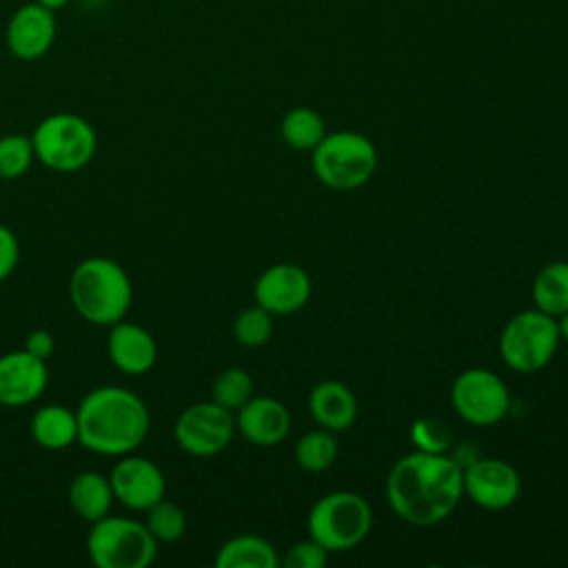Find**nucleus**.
Returning <instances> with one entry per match:
<instances>
[{
    "instance_id": "obj_1",
    "label": "nucleus",
    "mask_w": 568,
    "mask_h": 568,
    "mask_svg": "<svg viewBox=\"0 0 568 568\" xmlns=\"http://www.w3.org/2000/svg\"><path fill=\"white\" fill-rule=\"evenodd\" d=\"M462 473L448 453L413 450L399 457L388 470V504L408 524H439L453 515L464 497Z\"/></svg>"
},
{
    "instance_id": "obj_2",
    "label": "nucleus",
    "mask_w": 568,
    "mask_h": 568,
    "mask_svg": "<svg viewBox=\"0 0 568 568\" xmlns=\"http://www.w3.org/2000/svg\"><path fill=\"white\" fill-rule=\"evenodd\" d=\"M78 442L98 453L122 457L133 453L149 435V408L133 390L100 386L87 393L75 410Z\"/></svg>"
},
{
    "instance_id": "obj_3",
    "label": "nucleus",
    "mask_w": 568,
    "mask_h": 568,
    "mask_svg": "<svg viewBox=\"0 0 568 568\" xmlns=\"http://www.w3.org/2000/svg\"><path fill=\"white\" fill-rule=\"evenodd\" d=\"M75 313L95 326H113L129 313L133 288L126 271L109 257L82 260L69 280Z\"/></svg>"
},
{
    "instance_id": "obj_4",
    "label": "nucleus",
    "mask_w": 568,
    "mask_h": 568,
    "mask_svg": "<svg viewBox=\"0 0 568 568\" xmlns=\"http://www.w3.org/2000/svg\"><path fill=\"white\" fill-rule=\"evenodd\" d=\"M315 178L333 191H353L364 186L377 169L375 144L357 131L326 133L311 151Z\"/></svg>"
},
{
    "instance_id": "obj_5",
    "label": "nucleus",
    "mask_w": 568,
    "mask_h": 568,
    "mask_svg": "<svg viewBox=\"0 0 568 568\" xmlns=\"http://www.w3.org/2000/svg\"><path fill=\"white\" fill-rule=\"evenodd\" d=\"M31 144L40 164L58 173H73L93 160L98 135L82 115L53 113L38 122L31 133Z\"/></svg>"
},
{
    "instance_id": "obj_6",
    "label": "nucleus",
    "mask_w": 568,
    "mask_h": 568,
    "mask_svg": "<svg viewBox=\"0 0 568 568\" xmlns=\"http://www.w3.org/2000/svg\"><path fill=\"white\" fill-rule=\"evenodd\" d=\"M308 535L328 552H342L357 546L373 526L371 504L353 490H333L322 495L306 519Z\"/></svg>"
},
{
    "instance_id": "obj_7",
    "label": "nucleus",
    "mask_w": 568,
    "mask_h": 568,
    "mask_svg": "<svg viewBox=\"0 0 568 568\" xmlns=\"http://www.w3.org/2000/svg\"><path fill=\"white\" fill-rule=\"evenodd\" d=\"M87 552L98 568H146L158 555V541L142 521L106 515L93 521Z\"/></svg>"
},
{
    "instance_id": "obj_8",
    "label": "nucleus",
    "mask_w": 568,
    "mask_h": 568,
    "mask_svg": "<svg viewBox=\"0 0 568 568\" xmlns=\"http://www.w3.org/2000/svg\"><path fill=\"white\" fill-rule=\"evenodd\" d=\"M559 339L557 317L539 308H526L501 328L499 355L515 373H535L552 359Z\"/></svg>"
},
{
    "instance_id": "obj_9",
    "label": "nucleus",
    "mask_w": 568,
    "mask_h": 568,
    "mask_svg": "<svg viewBox=\"0 0 568 568\" xmlns=\"http://www.w3.org/2000/svg\"><path fill=\"white\" fill-rule=\"evenodd\" d=\"M450 402L457 415L473 426H493L510 408L506 382L488 368H466L450 386Z\"/></svg>"
},
{
    "instance_id": "obj_10",
    "label": "nucleus",
    "mask_w": 568,
    "mask_h": 568,
    "mask_svg": "<svg viewBox=\"0 0 568 568\" xmlns=\"http://www.w3.org/2000/svg\"><path fill=\"white\" fill-rule=\"evenodd\" d=\"M178 446L193 457H211L222 453L235 435L233 410L211 402L186 406L173 426Z\"/></svg>"
},
{
    "instance_id": "obj_11",
    "label": "nucleus",
    "mask_w": 568,
    "mask_h": 568,
    "mask_svg": "<svg viewBox=\"0 0 568 568\" xmlns=\"http://www.w3.org/2000/svg\"><path fill=\"white\" fill-rule=\"evenodd\" d=\"M464 495L486 510L513 506L521 493V479L513 464L497 457H479L462 473Z\"/></svg>"
},
{
    "instance_id": "obj_12",
    "label": "nucleus",
    "mask_w": 568,
    "mask_h": 568,
    "mask_svg": "<svg viewBox=\"0 0 568 568\" xmlns=\"http://www.w3.org/2000/svg\"><path fill=\"white\" fill-rule=\"evenodd\" d=\"M55 33H58L55 11L31 0L11 13L7 22L4 40L13 58L33 62L53 47Z\"/></svg>"
},
{
    "instance_id": "obj_13",
    "label": "nucleus",
    "mask_w": 568,
    "mask_h": 568,
    "mask_svg": "<svg viewBox=\"0 0 568 568\" xmlns=\"http://www.w3.org/2000/svg\"><path fill=\"white\" fill-rule=\"evenodd\" d=\"M308 273L291 262H280L260 273L253 286L255 304L266 308L271 315H288L306 306L311 300Z\"/></svg>"
},
{
    "instance_id": "obj_14",
    "label": "nucleus",
    "mask_w": 568,
    "mask_h": 568,
    "mask_svg": "<svg viewBox=\"0 0 568 568\" xmlns=\"http://www.w3.org/2000/svg\"><path fill=\"white\" fill-rule=\"evenodd\" d=\"M113 497L131 508V510H146L166 493V479L162 470L146 457L122 455V459L113 466L109 475Z\"/></svg>"
},
{
    "instance_id": "obj_15",
    "label": "nucleus",
    "mask_w": 568,
    "mask_h": 568,
    "mask_svg": "<svg viewBox=\"0 0 568 568\" xmlns=\"http://www.w3.org/2000/svg\"><path fill=\"white\" fill-rule=\"evenodd\" d=\"M49 382L47 362L29 351L0 355V406L18 408L36 402Z\"/></svg>"
},
{
    "instance_id": "obj_16",
    "label": "nucleus",
    "mask_w": 568,
    "mask_h": 568,
    "mask_svg": "<svg viewBox=\"0 0 568 568\" xmlns=\"http://www.w3.org/2000/svg\"><path fill=\"white\" fill-rule=\"evenodd\" d=\"M291 428L288 408L275 397H251L244 406L235 410V430L255 446L280 444Z\"/></svg>"
},
{
    "instance_id": "obj_17",
    "label": "nucleus",
    "mask_w": 568,
    "mask_h": 568,
    "mask_svg": "<svg viewBox=\"0 0 568 568\" xmlns=\"http://www.w3.org/2000/svg\"><path fill=\"white\" fill-rule=\"evenodd\" d=\"M106 353L122 373L142 375L155 366L158 344L146 328L120 320L109 331Z\"/></svg>"
},
{
    "instance_id": "obj_18",
    "label": "nucleus",
    "mask_w": 568,
    "mask_h": 568,
    "mask_svg": "<svg viewBox=\"0 0 568 568\" xmlns=\"http://www.w3.org/2000/svg\"><path fill=\"white\" fill-rule=\"evenodd\" d=\"M311 417L326 430L339 433L353 426L357 417V399L353 390L337 379H324L308 395Z\"/></svg>"
},
{
    "instance_id": "obj_19",
    "label": "nucleus",
    "mask_w": 568,
    "mask_h": 568,
    "mask_svg": "<svg viewBox=\"0 0 568 568\" xmlns=\"http://www.w3.org/2000/svg\"><path fill=\"white\" fill-rule=\"evenodd\" d=\"M113 488L109 477L95 470L78 473L69 484V504L84 521H98L109 515L113 506Z\"/></svg>"
},
{
    "instance_id": "obj_20",
    "label": "nucleus",
    "mask_w": 568,
    "mask_h": 568,
    "mask_svg": "<svg viewBox=\"0 0 568 568\" xmlns=\"http://www.w3.org/2000/svg\"><path fill=\"white\" fill-rule=\"evenodd\" d=\"M31 437L47 450H64L78 442L75 410L62 404H47L31 417Z\"/></svg>"
},
{
    "instance_id": "obj_21",
    "label": "nucleus",
    "mask_w": 568,
    "mask_h": 568,
    "mask_svg": "<svg viewBox=\"0 0 568 568\" xmlns=\"http://www.w3.org/2000/svg\"><path fill=\"white\" fill-rule=\"evenodd\" d=\"M275 548L257 535H237L224 541L215 555L217 568H275Z\"/></svg>"
},
{
    "instance_id": "obj_22",
    "label": "nucleus",
    "mask_w": 568,
    "mask_h": 568,
    "mask_svg": "<svg viewBox=\"0 0 568 568\" xmlns=\"http://www.w3.org/2000/svg\"><path fill=\"white\" fill-rule=\"evenodd\" d=\"M532 304L546 315L559 317L568 311V262L557 260L539 268L532 280Z\"/></svg>"
},
{
    "instance_id": "obj_23",
    "label": "nucleus",
    "mask_w": 568,
    "mask_h": 568,
    "mask_svg": "<svg viewBox=\"0 0 568 568\" xmlns=\"http://www.w3.org/2000/svg\"><path fill=\"white\" fill-rule=\"evenodd\" d=\"M280 135L295 151H313L326 135V122L315 109L295 106L282 118Z\"/></svg>"
},
{
    "instance_id": "obj_24",
    "label": "nucleus",
    "mask_w": 568,
    "mask_h": 568,
    "mask_svg": "<svg viewBox=\"0 0 568 568\" xmlns=\"http://www.w3.org/2000/svg\"><path fill=\"white\" fill-rule=\"evenodd\" d=\"M337 457V439L333 430L317 428L304 433L295 442V462L306 473H322L333 466Z\"/></svg>"
},
{
    "instance_id": "obj_25",
    "label": "nucleus",
    "mask_w": 568,
    "mask_h": 568,
    "mask_svg": "<svg viewBox=\"0 0 568 568\" xmlns=\"http://www.w3.org/2000/svg\"><path fill=\"white\" fill-rule=\"evenodd\" d=\"M253 377L244 368L231 366L215 375L211 384V399L229 410H237L253 397Z\"/></svg>"
},
{
    "instance_id": "obj_26",
    "label": "nucleus",
    "mask_w": 568,
    "mask_h": 568,
    "mask_svg": "<svg viewBox=\"0 0 568 568\" xmlns=\"http://www.w3.org/2000/svg\"><path fill=\"white\" fill-rule=\"evenodd\" d=\"M144 526L155 537V541H178L186 532V515L184 510L166 499H160L151 508H146Z\"/></svg>"
},
{
    "instance_id": "obj_27",
    "label": "nucleus",
    "mask_w": 568,
    "mask_h": 568,
    "mask_svg": "<svg viewBox=\"0 0 568 568\" xmlns=\"http://www.w3.org/2000/svg\"><path fill=\"white\" fill-rule=\"evenodd\" d=\"M273 333V315L260 304L248 306L233 320V337L246 348H257L268 342Z\"/></svg>"
},
{
    "instance_id": "obj_28",
    "label": "nucleus",
    "mask_w": 568,
    "mask_h": 568,
    "mask_svg": "<svg viewBox=\"0 0 568 568\" xmlns=\"http://www.w3.org/2000/svg\"><path fill=\"white\" fill-rule=\"evenodd\" d=\"M31 138L22 133H7L0 138V178L16 180L22 178L33 162Z\"/></svg>"
},
{
    "instance_id": "obj_29",
    "label": "nucleus",
    "mask_w": 568,
    "mask_h": 568,
    "mask_svg": "<svg viewBox=\"0 0 568 568\" xmlns=\"http://www.w3.org/2000/svg\"><path fill=\"white\" fill-rule=\"evenodd\" d=\"M410 439L415 444V450L426 453H448L455 444V433L442 417H419L410 426Z\"/></svg>"
},
{
    "instance_id": "obj_30",
    "label": "nucleus",
    "mask_w": 568,
    "mask_h": 568,
    "mask_svg": "<svg viewBox=\"0 0 568 568\" xmlns=\"http://www.w3.org/2000/svg\"><path fill=\"white\" fill-rule=\"evenodd\" d=\"M328 559V550L315 541L313 537L304 539V541H297L295 546H291L286 550V557H284V568H322Z\"/></svg>"
},
{
    "instance_id": "obj_31",
    "label": "nucleus",
    "mask_w": 568,
    "mask_h": 568,
    "mask_svg": "<svg viewBox=\"0 0 568 568\" xmlns=\"http://www.w3.org/2000/svg\"><path fill=\"white\" fill-rule=\"evenodd\" d=\"M20 260V244L13 231L0 224V282L7 280Z\"/></svg>"
},
{
    "instance_id": "obj_32",
    "label": "nucleus",
    "mask_w": 568,
    "mask_h": 568,
    "mask_svg": "<svg viewBox=\"0 0 568 568\" xmlns=\"http://www.w3.org/2000/svg\"><path fill=\"white\" fill-rule=\"evenodd\" d=\"M24 351H29L31 355H36V357H40V359L47 362V359L53 355V351H55V339H53V335H51L49 331L36 328V331H31V333L27 335Z\"/></svg>"
},
{
    "instance_id": "obj_33",
    "label": "nucleus",
    "mask_w": 568,
    "mask_h": 568,
    "mask_svg": "<svg viewBox=\"0 0 568 568\" xmlns=\"http://www.w3.org/2000/svg\"><path fill=\"white\" fill-rule=\"evenodd\" d=\"M448 455L455 459V464L464 470L466 466H470L475 459H479V450L475 446H470L468 442H462V444H453V448L448 450Z\"/></svg>"
},
{
    "instance_id": "obj_34",
    "label": "nucleus",
    "mask_w": 568,
    "mask_h": 568,
    "mask_svg": "<svg viewBox=\"0 0 568 568\" xmlns=\"http://www.w3.org/2000/svg\"><path fill=\"white\" fill-rule=\"evenodd\" d=\"M33 2H38V4H42V7H47V9H51V11H60V9H64L71 0H33Z\"/></svg>"
},
{
    "instance_id": "obj_35",
    "label": "nucleus",
    "mask_w": 568,
    "mask_h": 568,
    "mask_svg": "<svg viewBox=\"0 0 568 568\" xmlns=\"http://www.w3.org/2000/svg\"><path fill=\"white\" fill-rule=\"evenodd\" d=\"M557 324H559V335H561V339L568 342V311L557 317Z\"/></svg>"
}]
</instances>
